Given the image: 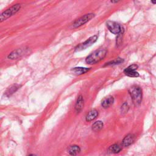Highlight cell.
I'll list each match as a JSON object with an SVG mask.
<instances>
[{"instance_id":"6da1fadb","label":"cell","mask_w":156,"mask_h":156,"mask_svg":"<svg viewBox=\"0 0 156 156\" xmlns=\"http://www.w3.org/2000/svg\"><path fill=\"white\" fill-rule=\"evenodd\" d=\"M107 54L106 49L101 48L93 52L86 58V62L88 64H95L105 58Z\"/></svg>"},{"instance_id":"7a4b0ae2","label":"cell","mask_w":156,"mask_h":156,"mask_svg":"<svg viewBox=\"0 0 156 156\" xmlns=\"http://www.w3.org/2000/svg\"><path fill=\"white\" fill-rule=\"evenodd\" d=\"M129 93L132 100L136 106H140L142 101V90L137 86H133L129 89Z\"/></svg>"},{"instance_id":"3957f363","label":"cell","mask_w":156,"mask_h":156,"mask_svg":"<svg viewBox=\"0 0 156 156\" xmlns=\"http://www.w3.org/2000/svg\"><path fill=\"white\" fill-rule=\"evenodd\" d=\"M20 7H21V5L17 4L5 10V11H4L1 14V17H0V22H3V21L7 20L9 17L14 15L20 9Z\"/></svg>"},{"instance_id":"277c9868","label":"cell","mask_w":156,"mask_h":156,"mask_svg":"<svg viewBox=\"0 0 156 156\" xmlns=\"http://www.w3.org/2000/svg\"><path fill=\"white\" fill-rule=\"evenodd\" d=\"M107 27L110 32L115 35H120L123 33V29L121 26L117 22L108 21L107 22Z\"/></svg>"},{"instance_id":"5b68a950","label":"cell","mask_w":156,"mask_h":156,"mask_svg":"<svg viewBox=\"0 0 156 156\" xmlns=\"http://www.w3.org/2000/svg\"><path fill=\"white\" fill-rule=\"evenodd\" d=\"M94 17H95V15L93 14H86L85 15L82 16L81 18H79V19L76 20L75 22L73 23V26L75 28H79V27L82 26L83 25H84L86 23H87L89 21H90Z\"/></svg>"},{"instance_id":"8992f818","label":"cell","mask_w":156,"mask_h":156,"mask_svg":"<svg viewBox=\"0 0 156 156\" xmlns=\"http://www.w3.org/2000/svg\"><path fill=\"white\" fill-rule=\"evenodd\" d=\"M98 35H95L91 37H90L89 39H87L86 41H85L84 42H83L82 44H81L79 45L76 48V51H79L83 49H85L91 46L93 44L95 43L97 39H98Z\"/></svg>"},{"instance_id":"52a82bcc","label":"cell","mask_w":156,"mask_h":156,"mask_svg":"<svg viewBox=\"0 0 156 156\" xmlns=\"http://www.w3.org/2000/svg\"><path fill=\"white\" fill-rule=\"evenodd\" d=\"M138 68V65L136 64H133L124 70V72L128 76L132 78H137L139 76V73L136 71V70Z\"/></svg>"},{"instance_id":"ba28073f","label":"cell","mask_w":156,"mask_h":156,"mask_svg":"<svg viewBox=\"0 0 156 156\" xmlns=\"http://www.w3.org/2000/svg\"><path fill=\"white\" fill-rule=\"evenodd\" d=\"M135 140V136L133 134H128L127 136L124 138L122 144L124 147H128L131 144L133 143V142Z\"/></svg>"},{"instance_id":"9c48e42d","label":"cell","mask_w":156,"mask_h":156,"mask_svg":"<svg viewBox=\"0 0 156 156\" xmlns=\"http://www.w3.org/2000/svg\"><path fill=\"white\" fill-rule=\"evenodd\" d=\"M114 98L112 96H108L104 98L101 101V105L104 108H108L113 104Z\"/></svg>"},{"instance_id":"30bf717a","label":"cell","mask_w":156,"mask_h":156,"mask_svg":"<svg viewBox=\"0 0 156 156\" xmlns=\"http://www.w3.org/2000/svg\"><path fill=\"white\" fill-rule=\"evenodd\" d=\"M84 98L82 96H79L77 99L75 104V110L77 113H79L84 107Z\"/></svg>"},{"instance_id":"8fae6325","label":"cell","mask_w":156,"mask_h":156,"mask_svg":"<svg viewBox=\"0 0 156 156\" xmlns=\"http://www.w3.org/2000/svg\"><path fill=\"white\" fill-rule=\"evenodd\" d=\"M23 54V50L22 49H17L12 52L9 56L8 58L10 59H16Z\"/></svg>"},{"instance_id":"7c38bea8","label":"cell","mask_w":156,"mask_h":156,"mask_svg":"<svg viewBox=\"0 0 156 156\" xmlns=\"http://www.w3.org/2000/svg\"><path fill=\"white\" fill-rule=\"evenodd\" d=\"M98 116V112L96 109H93L90 111L86 116V120L87 121H91L94 120Z\"/></svg>"},{"instance_id":"4fadbf2b","label":"cell","mask_w":156,"mask_h":156,"mask_svg":"<svg viewBox=\"0 0 156 156\" xmlns=\"http://www.w3.org/2000/svg\"><path fill=\"white\" fill-rule=\"evenodd\" d=\"M81 152V148L77 145H73L71 146L68 149V152L71 156H76Z\"/></svg>"},{"instance_id":"5bb4252c","label":"cell","mask_w":156,"mask_h":156,"mask_svg":"<svg viewBox=\"0 0 156 156\" xmlns=\"http://www.w3.org/2000/svg\"><path fill=\"white\" fill-rule=\"evenodd\" d=\"M19 87H20V86H18L17 84H15V85H13L12 86H10L6 90V93H5L6 95L7 96V97L11 96L12 94H14V93L19 89Z\"/></svg>"},{"instance_id":"9a60e30c","label":"cell","mask_w":156,"mask_h":156,"mask_svg":"<svg viewBox=\"0 0 156 156\" xmlns=\"http://www.w3.org/2000/svg\"><path fill=\"white\" fill-rule=\"evenodd\" d=\"M90 69L87 68H82V67H76L72 69V71H73L75 74L77 75H81L82 74L86 73Z\"/></svg>"},{"instance_id":"2e32d148","label":"cell","mask_w":156,"mask_h":156,"mask_svg":"<svg viewBox=\"0 0 156 156\" xmlns=\"http://www.w3.org/2000/svg\"><path fill=\"white\" fill-rule=\"evenodd\" d=\"M104 126V124L101 121H97L93 124L92 130L94 132H98L101 131Z\"/></svg>"},{"instance_id":"e0dca14e","label":"cell","mask_w":156,"mask_h":156,"mask_svg":"<svg viewBox=\"0 0 156 156\" xmlns=\"http://www.w3.org/2000/svg\"><path fill=\"white\" fill-rule=\"evenodd\" d=\"M121 150V148L120 146H119L117 144H114L111 145V146L109 148V151L113 154H117L119 153Z\"/></svg>"},{"instance_id":"ac0fdd59","label":"cell","mask_w":156,"mask_h":156,"mask_svg":"<svg viewBox=\"0 0 156 156\" xmlns=\"http://www.w3.org/2000/svg\"><path fill=\"white\" fill-rule=\"evenodd\" d=\"M123 62V59H122L121 58H117L115 60H113L112 61H110L108 63H106V66H109V65H118L120 64Z\"/></svg>"},{"instance_id":"d6986e66","label":"cell","mask_w":156,"mask_h":156,"mask_svg":"<svg viewBox=\"0 0 156 156\" xmlns=\"http://www.w3.org/2000/svg\"><path fill=\"white\" fill-rule=\"evenodd\" d=\"M129 110V106L128 105V104L126 103H124L123 106H121V111L123 112H124V113H126Z\"/></svg>"},{"instance_id":"ffe728a7","label":"cell","mask_w":156,"mask_h":156,"mask_svg":"<svg viewBox=\"0 0 156 156\" xmlns=\"http://www.w3.org/2000/svg\"><path fill=\"white\" fill-rule=\"evenodd\" d=\"M28 156H36V155H34V154H30V155H28Z\"/></svg>"},{"instance_id":"44dd1931","label":"cell","mask_w":156,"mask_h":156,"mask_svg":"<svg viewBox=\"0 0 156 156\" xmlns=\"http://www.w3.org/2000/svg\"><path fill=\"white\" fill-rule=\"evenodd\" d=\"M152 3L154 4H156V1H152Z\"/></svg>"}]
</instances>
